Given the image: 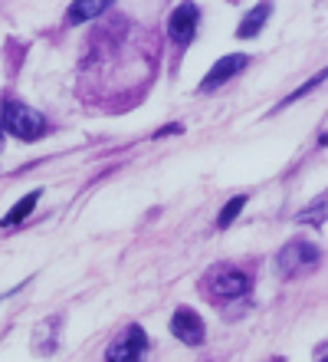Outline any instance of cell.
I'll return each mask as SVG.
<instances>
[{
	"label": "cell",
	"instance_id": "9c48e42d",
	"mask_svg": "<svg viewBox=\"0 0 328 362\" xmlns=\"http://www.w3.org/2000/svg\"><path fill=\"white\" fill-rule=\"evenodd\" d=\"M269 0H262V4H256L250 13H246L243 20H240V27H236V37L240 40H246V37H256L262 30V23H266V17H269Z\"/></svg>",
	"mask_w": 328,
	"mask_h": 362
},
{
	"label": "cell",
	"instance_id": "5bb4252c",
	"mask_svg": "<svg viewBox=\"0 0 328 362\" xmlns=\"http://www.w3.org/2000/svg\"><path fill=\"white\" fill-rule=\"evenodd\" d=\"M315 362H328V343L319 346V353H315Z\"/></svg>",
	"mask_w": 328,
	"mask_h": 362
},
{
	"label": "cell",
	"instance_id": "7a4b0ae2",
	"mask_svg": "<svg viewBox=\"0 0 328 362\" xmlns=\"http://www.w3.org/2000/svg\"><path fill=\"white\" fill-rule=\"evenodd\" d=\"M319 264V247L309 240H289L286 247L276 254V270L282 276H296L302 270H309Z\"/></svg>",
	"mask_w": 328,
	"mask_h": 362
},
{
	"label": "cell",
	"instance_id": "9a60e30c",
	"mask_svg": "<svg viewBox=\"0 0 328 362\" xmlns=\"http://www.w3.org/2000/svg\"><path fill=\"white\" fill-rule=\"evenodd\" d=\"M4 132H7V129H4V122H0V139H4Z\"/></svg>",
	"mask_w": 328,
	"mask_h": 362
},
{
	"label": "cell",
	"instance_id": "277c9868",
	"mask_svg": "<svg viewBox=\"0 0 328 362\" xmlns=\"http://www.w3.org/2000/svg\"><path fill=\"white\" fill-rule=\"evenodd\" d=\"M197 17H200V10H197L194 0H184V4H178V7L171 10L168 17V33L174 43H190L194 40V30H197Z\"/></svg>",
	"mask_w": 328,
	"mask_h": 362
},
{
	"label": "cell",
	"instance_id": "4fadbf2b",
	"mask_svg": "<svg viewBox=\"0 0 328 362\" xmlns=\"http://www.w3.org/2000/svg\"><path fill=\"white\" fill-rule=\"evenodd\" d=\"M325 214H328V201H315V208L299 211V224H315L319 228L322 221H325Z\"/></svg>",
	"mask_w": 328,
	"mask_h": 362
},
{
	"label": "cell",
	"instance_id": "7c38bea8",
	"mask_svg": "<svg viewBox=\"0 0 328 362\" xmlns=\"http://www.w3.org/2000/svg\"><path fill=\"white\" fill-rule=\"evenodd\" d=\"M325 79H328V66L322 69L319 76H312L309 83H305V86H299V89H296V93H292V95H286V99H282V105H289V103H299L302 95H309L312 89H315V86H322V83H325Z\"/></svg>",
	"mask_w": 328,
	"mask_h": 362
},
{
	"label": "cell",
	"instance_id": "30bf717a",
	"mask_svg": "<svg viewBox=\"0 0 328 362\" xmlns=\"http://www.w3.org/2000/svg\"><path fill=\"white\" fill-rule=\"evenodd\" d=\"M37 201H40V191H30V194H27L23 201H20L17 208H10L7 214H4V221H0V228H13V224H20V221L27 218L30 211L37 208Z\"/></svg>",
	"mask_w": 328,
	"mask_h": 362
},
{
	"label": "cell",
	"instance_id": "6da1fadb",
	"mask_svg": "<svg viewBox=\"0 0 328 362\" xmlns=\"http://www.w3.org/2000/svg\"><path fill=\"white\" fill-rule=\"evenodd\" d=\"M4 129H7L10 135H17V139H23V142H33V139H40V135L47 132V119L37 112V109H30V105L17 103V99H7L4 103Z\"/></svg>",
	"mask_w": 328,
	"mask_h": 362
},
{
	"label": "cell",
	"instance_id": "3957f363",
	"mask_svg": "<svg viewBox=\"0 0 328 362\" xmlns=\"http://www.w3.org/2000/svg\"><path fill=\"white\" fill-rule=\"evenodd\" d=\"M148 349V336L141 326H128L112 346H109V353H105V362H141Z\"/></svg>",
	"mask_w": 328,
	"mask_h": 362
},
{
	"label": "cell",
	"instance_id": "8992f818",
	"mask_svg": "<svg viewBox=\"0 0 328 362\" xmlns=\"http://www.w3.org/2000/svg\"><path fill=\"white\" fill-rule=\"evenodd\" d=\"M171 333L178 336L184 346H200L204 343V320L188 310V306H181L178 313L171 316Z\"/></svg>",
	"mask_w": 328,
	"mask_h": 362
},
{
	"label": "cell",
	"instance_id": "5b68a950",
	"mask_svg": "<svg viewBox=\"0 0 328 362\" xmlns=\"http://www.w3.org/2000/svg\"><path fill=\"white\" fill-rule=\"evenodd\" d=\"M250 66V57L246 53H230V57H224V59H217L214 66H210V73L204 76V83H200V95H207V93H214L217 86H224L226 79H233L240 69H246Z\"/></svg>",
	"mask_w": 328,
	"mask_h": 362
},
{
	"label": "cell",
	"instance_id": "52a82bcc",
	"mask_svg": "<svg viewBox=\"0 0 328 362\" xmlns=\"http://www.w3.org/2000/svg\"><path fill=\"white\" fill-rule=\"evenodd\" d=\"M210 286H214L217 296H224V300H236V296H243L250 290V276L243 270H214L210 274Z\"/></svg>",
	"mask_w": 328,
	"mask_h": 362
},
{
	"label": "cell",
	"instance_id": "ba28073f",
	"mask_svg": "<svg viewBox=\"0 0 328 362\" xmlns=\"http://www.w3.org/2000/svg\"><path fill=\"white\" fill-rule=\"evenodd\" d=\"M112 4H115V0H73V7L66 10V23H69V27L85 23V20H92V17H99V13H105Z\"/></svg>",
	"mask_w": 328,
	"mask_h": 362
},
{
	"label": "cell",
	"instance_id": "8fae6325",
	"mask_svg": "<svg viewBox=\"0 0 328 362\" xmlns=\"http://www.w3.org/2000/svg\"><path fill=\"white\" fill-rule=\"evenodd\" d=\"M243 204H246V198H243V194H236V198H230V201H226V208L220 211V218H217V228H230V224H233V221H236V214L243 211Z\"/></svg>",
	"mask_w": 328,
	"mask_h": 362
}]
</instances>
